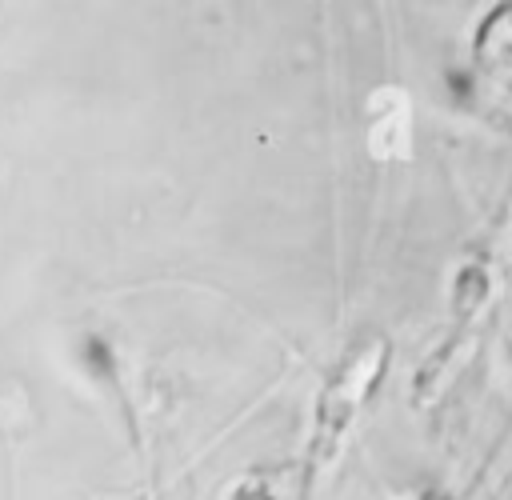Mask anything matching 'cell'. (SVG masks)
<instances>
[{"instance_id":"1","label":"cell","mask_w":512,"mask_h":500,"mask_svg":"<svg viewBox=\"0 0 512 500\" xmlns=\"http://www.w3.org/2000/svg\"><path fill=\"white\" fill-rule=\"evenodd\" d=\"M384 360H388V344L372 340L368 348H360V352L344 364V372L336 376V384L324 392V400H320V412H324V416H320V424H324V448L340 436V428L348 424L352 408L368 396V388H372V380L380 376Z\"/></svg>"}]
</instances>
